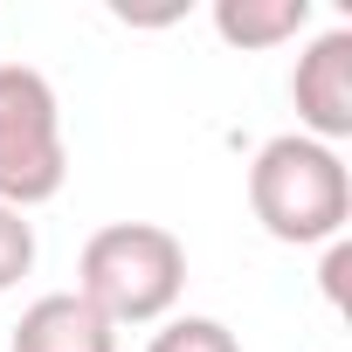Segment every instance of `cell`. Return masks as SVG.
<instances>
[{
  "label": "cell",
  "mask_w": 352,
  "mask_h": 352,
  "mask_svg": "<svg viewBox=\"0 0 352 352\" xmlns=\"http://www.w3.org/2000/svg\"><path fill=\"white\" fill-rule=\"evenodd\" d=\"M249 208L270 242H290V249L338 242L352 221V173H345L338 145H318L304 131H276L270 145H256Z\"/></svg>",
  "instance_id": "6da1fadb"
},
{
  "label": "cell",
  "mask_w": 352,
  "mask_h": 352,
  "mask_svg": "<svg viewBox=\"0 0 352 352\" xmlns=\"http://www.w3.org/2000/svg\"><path fill=\"white\" fill-rule=\"evenodd\" d=\"M187 290V242L159 221H111L76 256V297L104 324H159Z\"/></svg>",
  "instance_id": "7a4b0ae2"
},
{
  "label": "cell",
  "mask_w": 352,
  "mask_h": 352,
  "mask_svg": "<svg viewBox=\"0 0 352 352\" xmlns=\"http://www.w3.org/2000/svg\"><path fill=\"white\" fill-rule=\"evenodd\" d=\"M69 180V138L56 83L28 63H0V208H42Z\"/></svg>",
  "instance_id": "3957f363"
},
{
  "label": "cell",
  "mask_w": 352,
  "mask_h": 352,
  "mask_svg": "<svg viewBox=\"0 0 352 352\" xmlns=\"http://www.w3.org/2000/svg\"><path fill=\"white\" fill-rule=\"evenodd\" d=\"M290 104H297V131L318 145L352 138V28H324L304 42L297 69H290Z\"/></svg>",
  "instance_id": "277c9868"
},
{
  "label": "cell",
  "mask_w": 352,
  "mask_h": 352,
  "mask_svg": "<svg viewBox=\"0 0 352 352\" xmlns=\"http://www.w3.org/2000/svg\"><path fill=\"white\" fill-rule=\"evenodd\" d=\"M8 352H118V324H104L76 290H49L21 311Z\"/></svg>",
  "instance_id": "5b68a950"
},
{
  "label": "cell",
  "mask_w": 352,
  "mask_h": 352,
  "mask_svg": "<svg viewBox=\"0 0 352 352\" xmlns=\"http://www.w3.org/2000/svg\"><path fill=\"white\" fill-rule=\"evenodd\" d=\"M311 28V0H214V35L228 49H283Z\"/></svg>",
  "instance_id": "8992f818"
},
{
  "label": "cell",
  "mask_w": 352,
  "mask_h": 352,
  "mask_svg": "<svg viewBox=\"0 0 352 352\" xmlns=\"http://www.w3.org/2000/svg\"><path fill=\"white\" fill-rule=\"evenodd\" d=\"M145 352H242V338L221 318H166Z\"/></svg>",
  "instance_id": "52a82bcc"
},
{
  "label": "cell",
  "mask_w": 352,
  "mask_h": 352,
  "mask_svg": "<svg viewBox=\"0 0 352 352\" xmlns=\"http://www.w3.org/2000/svg\"><path fill=\"white\" fill-rule=\"evenodd\" d=\"M28 270H35V221L0 208V290H14Z\"/></svg>",
  "instance_id": "ba28073f"
},
{
  "label": "cell",
  "mask_w": 352,
  "mask_h": 352,
  "mask_svg": "<svg viewBox=\"0 0 352 352\" xmlns=\"http://www.w3.org/2000/svg\"><path fill=\"white\" fill-rule=\"evenodd\" d=\"M324 249H331V256H324V297H331V304H345V270H352V249H345V235H338V242H324Z\"/></svg>",
  "instance_id": "9c48e42d"
}]
</instances>
